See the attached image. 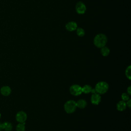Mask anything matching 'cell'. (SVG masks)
Instances as JSON below:
<instances>
[{"instance_id":"cell-1","label":"cell","mask_w":131,"mask_h":131,"mask_svg":"<svg viewBox=\"0 0 131 131\" xmlns=\"http://www.w3.org/2000/svg\"><path fill=\"white\" fill-rule=\"evenodd\" d=\"M93 41L94 45L96 47L101 48L105 46L107 41V38L105 34L99 33L95 36Z\"/></svg>"},{"instance_id":"cell-2","label":"cell","mask_w":131,"mask_h":131,"mask_svg":"<svg viewBox=\"0 0 131 131\" xmlns=\"http://www.w3.org/2000/svg\"><path fill=\"white\" fill-rule=\"evenodd\" d=\"M95 89L97 93L99 94H103L107 92L108 90V84L104 81H100L98 82L95 86Z\"/></svg>"},{"instance_id":"cell-3","label":"cell","mask_w":131,"mask_h":131,"mask_svg":"<svg viewBox=\"0 0 131 131\" xmlns=\"http://www.w3.org/2000/svg\"><path fill=\"white\" fill-rule=\"evenodd\" d=\"M77 108L76 102L72 100L67 101L64 105V109L68 114H72L74 113Z\"/></svg>"},{"instance_id":"cell-4","label":"cell","mask_w":131,"mask_h":131,"mask_svg":"<svg viewBox=\"0 0 131 131\" xmlns=\"http://www.w3.org/2000/svg\"><path fill=\"white\" fill-rule=\"evenodd\" d=\"M70 93L74 96H78L82 94V87L78 84H73L70 88Z\"/></svg>"},{"instance_id":"cell-5","label":"cell","mask_w":131,"mask_h":131,"mask_svg":"<svg viewBox=\"0 0 131 131\" xmlns=\"http://www.w3.org/2000/svg\"><path fill=\"white\" fill-rule=\"evenodd\" d=\"M76 12L79 14H83L85 13L86 10V7L85 5L82 2H78L75 6Z\"/></svg>"},{"instance_id":"cell-6","label":"cell","mask_w":131,"mask_h":131,"mask_svg":"<svg viewBox=\"0 0 131 131\" xmlns=\"http://www.w3.org/2000/svg\"><path fill=\"white\" fill-rule=\"evenodd\" d=\"M27 118V115L24 111H19L16 115V120L19 123H25Z\"/></svg>"},{"instance_id":"cell-7","label":"cell","mask_w":131,"mask_h":131,"mask_svg":"<svg viewBox=\"0 0 131 131\" xmlns=\"http://www.w3.org/2000/svg\"><path fill=\"white\" fill-rule=\"evenodd\" d=\"M77 27V23L73 21H69L66 25V29L70 32H72L76 30Z\"/></svg>"},{"instance_id":"cell-8","label":"cell","mask_w":131,"mask_h":131,"mask_svg":"<svg viewBox=\"0 0 131 131\" xmlns=\"http://www.w3.org/2000/svg\"><path fill=\"white\" fill-rule=\"evenodd\" d=\"M101 96L100 94L98 93L93 94L91 98V101L92 104L94 105H98L101 101Z\"/></svg>"},{"instance_id":"cell-9","label":"cell","mask_w":131,"mask_h":131,"mask_svg":"<svg viewBox=\"0 0 131 131\" xmlns=\"http://www.w3.org/2000/svg\"><path fill=\"white\" fill-rule=\"evenodd\" d=\"M1 92L2 95L5 96L9 95L11 93V89L8 86H4L1 89Z\"/></svg>"},{"instance_id":"cell-10","label":"cell","mask_w":131,"mask_h":131,"mask_svg":"<svg viewBox=\"0 0 131 131\" xmlns=\"http://www.w3.org/2000/svg\"><path fill=\"white\" fill-rule=\"evenodd\" d=\"M2 129L6 131H10L12 129V125L10 122H5L2 124Z\"/></svg>"},{"instance_id":"cell-11","label":"cell","mask_w":131,"mask_h":131,"mask_svg":"<svg viewBox=\"0 0 131 131\" xmlns=\"http://www.w3.org/2000/svg\"><path fill=\"white\" fill-rule=\"evenodd\" d=\"M76 103L77 107H78V108L81 109H83L85 108L87 104L86 101L84 99H82L78 100L77 102H76Z\"/></svg>"},{"instance_id":"cell-12","label":"cell","mask_w":131,"mask_h":131,"mask_svg":"<svg viewBox=\"0 0 131 131\" xmlns=\"http://www.w3.org/2000/svg\"><path fill=\"white\" fill-rule=\"evenodd\" d=\"M126 107V102L122 100L120 101L117 104V109L119 111H123L125 110Z\"/></svg>"},{"instance_id":"cell-13","label":"cell","mask_w":131,"mask_h":131,"mask_svg":"<svg viewBox=\"0 0 131 131\" xmlns=\"http://www.w3.org/2000/svg\"><path fill=\"white\" fill-rule=\"evenodd\" d=\"M100 52L102 56H107L110 53V50L108 47H107L106 46H104V47L101 48Z\"/></svg>"},{"instance_id":"cell-14","label":"cell","mask_w":131,"mask_h":131,"mask_svg":"<svg viewBox=\"0 0 131 131\" xmlns=\"http://www.w3.org/2000/svg\"><path fill=\"white\" fill-rule=\"evenodd\" d=\"M92 89V86L88 84L84 85L83 87H82V93H83L84 94H89V93H91Z\"/></svg>"},{"instance_id":"cell-15","label":"cell","mask_w":131,"mask_h":131,"mask_svg":"<svg viewBox=\"0 0 131 131\" xmlns=\"http://www.w3.org/2000/svg\"><path fill=\"white\" fill-rule=\"evenodd\" d=\"M77 35L79 37H83L85 35V31L82 28H78L76 30Z\"/></svg>"},{"instance_id":"cell-16","label":"cell","mask_w":131,"mask_h":131,"mask_svg":"<svg viewBox=\"0 0 131 131\" xmlns=\"http://www.w3.org/2000/svg\"><path fill=\"white\" fill-rule=\"evenodd\" d=\"M25 123H19L16 127V131H25Z\"/></svg>"},{"instance_id":"cell-17","label":"cell","mask_w":131,"mask_h":131,"mask_svg":"<svg viewBox=\"0 0 131 131\" xmlns=\"http://www.w3.org/2000/svg\"><path fill=\"white\" fill-rule=\"evenodd\" d=\"M125 75H126V77L129 80H130V78H131V67H130V66H129L126 69Z\"/></svg>"},{"instance_id":"cell-18","label":"cell","mask_w":131,"mask_h":131,"mask_svg":"<svg viewBox=\"0 0 131 131\" xmlns=\"http://www.w3.org/2000/svg\"><path fill=\"white\" fill-rule=\"evenodd\" d=\"M121 99L123 101H125V102L127 101L129 99V95L127 93H122L121 95Z\"/></svg>"},{"instance_id":"cell-19","label":"cell","mask_w":131,"mask_h":131,"mask_svg":"<svg viewBox=\"0 0 131 131\" xmlns=\"http://www.w3.org/2000/svg\"><path fill=\"white\" fill-rule=\"evenodd\" d=\"M126 106H127L130 108L131 107V100L129 99L128 100H127L126 102Z\"/></svg>"},{"instance_id":"cell-20","label":"cell","mask_w":131,"mask_h":131,"mask_svg":"<svg viewBox=\"0 0 131 131\" xmlns=\"http://www.w3.org/2000/svg\"><path fill=\"white\" fill-rule=\"evenodd\" d=\"M130 88H131V86H128V87L127 88V93L129 95L131 94V89H130Z\"/></svg>"},{"instance_id":"cell-21","label":"cell","mask_w":131,"mask_h":131,"mask_svg":"<svg viewBox=\"0 0 131 131\" xmlns=\"http://www.w3.org/2000/svg\"><path fill=\"white\" fill-rule=\"evenodd\" d=\"M91 93H92V94H93L97 93V92H96V90H95V89H92V91H91Z\"/></svg>"},{"instance_id":"cell-22","label":"cell","mask_w":131,"mask_h":131,"mask_svg":"<svg viewBox=\"0 0 131 131\" xmlns=\"http://www.w3.org/2000/svg\"><path fill=\"white\" fill-rule=\"evenodd\" d=\"M2 123L0 122V131H1V129H2Z\"/></svg>"},{"instance_id":"cell-23","label":"cell","mask_w":131,"mask_h":131,"mask_svg":"<svg viewBox=\"0 0 131 131\" xmlns=\"http://www.w3.org/2000/svg\"><path fill=\"white\" fill-rule=\"evenodd\" d=\"M0 118H1V114H0Z\"/></svg>"}]
</instances>
